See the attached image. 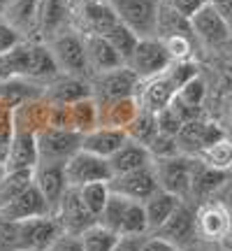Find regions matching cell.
Instances as JSON below:
<instances>
[{
  "mask_svg": "<svg viewBox=\"0 0 232 251\" xmlns=\"http://www.w3.org/2000/svg\"><path fill=\"white\" fill-rule=\"evenodd\" d=\"M98 224L102 228L112 230L118 237H130V235H144L149 230V221H146V209L144 202L130 200L125 196L112 193L109 196L107 207L102 209Z\"/></svg>",
  "mask_w": 232,
  "mask_h": 251,
  "instance_id": "obj_1",
  "label": "cell"
},
{
  "mask_svg": "<svg viewBox=\"0 0 232 251\" xmlns=\"http://www.w3.org/2000/svg\"><path fill=\"white\" fill-rule=\"evenodd\" d=\"M114 7L121 24L133 28L139 37H153L158 33V12L162 0H107Z\"/></svg>",
  "mask_w": 232,
  "mask_h": 251,
  "instance_id": "obj_2",
  "label": "cell"
},
{
  "mask_svg": "<svg viewBox=\"0 0 232 251\" xmlns=\"http://www.w3.org/2000/svg\"><path fill=\"white\" fill-rule=\"evenodd\" d=\"M81 147H84V135L77 130L45 128L37 133L40 163H68L74 153L81 151Z\"/></svg>",
  "mask_w": 232,
  "mask_h": 251,
  "instance_id": "obj_3",
  "label": "cell"
},
{
  "mask_svg": "<svg viewBox=\"0 0 232 251\" xmlns=\"http://www.w3.org/2000/svg\"><path fill=\"white\" fill-rule=\"evenodd\" d=\"M65 177H68V186L81 188L91 181H112L114 170L109 165V158H102V156L81 149L65 163Z\"/></svg>",
  "mask_w": 232,
  "mask_h": 251,
  "instance_id": "obj_4",
  "label": "cell"
},
{
  "mask_svg": "<svg viewBox=\"0 0 232 251\" xmlns=\"http://www.w3.org/2000/svg\"><path fill=\"white\" fill-rule=\"evenodd\" d=\"M172 63L174 61H172L170 51H167V47L161 37L158 40L156 37H142L128 65L137 72L139 79H151V77L165 75Z\"/></svg>",
  "mask_w": 232,
  "mask_h": 251,
  "instance_id": "obj_5",
  "label": "cell"
},
{
  "mask_svg": "<svg viewBox=\"0 0 232 251\" xmlns=\"http://www.w3.org/2000/svg\"><path fill=\"white\" fill-rule=\"evenodd\" d=\"M63 235L56 214L19 221V251H46Z\"/></svg>",
  "mask_w": 232,
  "mask_h": 251,
  "instance_id": "obj_6",
  "label": "cell"
},
{
  "mask_svg": "<svg viewBox=\"0 0 232 251\" xmlns=\"http://www.w3.org/2000/svg\"><path fill=\"white\" fill-rule=\"evenodd\" d=\"M56 219L61 221L63 233L77 235V237H81L84 233H89L91 228L98 226V219L91 214V209L84 202L79 188H72V186L61 198V205L56 209Z\"/></svg>",
  "mask_w": 232,
  "mask_h": 251,
  "instance_id": "obj_7",
  "label": "cell"
},
{
  "mask_svg": "<svg viewBox=\"0 0 232 251\" xmlns=\"http://www.w3.org/2000/svg\"><path fill=\"white\" fill-rule=\"evenodd\" d=\"M161 188L170 191L174 196L184 198L193 188V168L195 161H190L186 156H172V158H158L153 163Z\"/></svg>",
  "mask_w": 232,
  "mask_h": 251,
  "instance_id": "obj_8",
  "label": "cell"
},
{
  "mask_svg": "<svg viewBox=\"0 0 232 251\" xmlns=\"http://www.w3.org/2000/svg\"><path fill=\"white\" fill-rule=\"evenodd\" d=\"M109 186H112V193L125 196V198H130V200H137V202H146L161 188V181H158L156 168H153V163H151V165L139 168V170L116 175L114 179L109 181Z\"/></svg>",
  "mask_w": 232,
  "mask_h": 251,
  "instance_id": "obj_9",
  "label": "cell"
},
{
  "mask_svg": "<svg viewBox=\"0 0 232 251\" xmlns=\"http://www.w3.org/2000/svg\"><path fill=\"white\" fill-rule=\"evenodd\" d=\"M190 26H193V35H197L205 45H225L230 42L232 28L228 19L216 9L214 2H207L205 7H200L190 17Z\"/></svg>",
  "mask_w": 232,
  "mask_h": 251,
  "instance_id": "obj_10",
  "label": "cell"
},
{
  "mask_svg": "<svg viewBox=\"0 0 232 251\" xmlns=\"http://www.w3.org/2000/svg\"><path fill=\"white\" fill-rule=\"evenodd\" d=\"M197 216V235L209 242H221L232 230V212L221 200L202 202L195 212Z\"/></svg>",
  "mask_w": 232,
  "mask_h": 251,
  "instance_id": "obj_11",
  "label": "cell"
},
{
  "mask_svg": "<svg viewBox=\"0 0 232 251\" xmlns=\"http://www.w3.org/2000/svg\"><path fill=\"white\" fill-rule=\"evenodd\" d=\"M51 51H54L56 61L65 72H70L74 77H81L91 70L89 54H86V42L74 33H61L54 37L51 42Z\"/></svg>",
  "mask_w": 232,
  "mask_h": 251,
  "instance_id": "obj_12",
  "label": "cell"
},
{
  "mask_svg": "<svg viewBox=\"0 0 232 251\" xmlns=\"http://www.w3.org/2000/svg\"><path fill=\"white\" fill-rule=\"evenodd\" d=\"M153 235H156V237H162V240H167V242H172V244H177L181 249H188L197 237L195 212H193L188 205L181 202V205L177 207V212H174V214H172Z\"/></svg>",
  "mask_w": 232,
  "mask_h": 251,
  "instance_id": "obj_13",
  "label": "cell"
},
{
  "mask_svg": "<svg viewBox=\"0 0 232 251\" xmlns=\"http://www.w3.org/2000/svg\"><path fill=\"white\" fill-rule=\"evenodd\" d=\"M46 214H54V212H51L45 193L40 191L35 181L21 196H17L9 205L0 209V216L7 219V221H26V219H35V216H46Z\"/></svg>",
  "mask_w": 232,
  "mask_h": 251,
  "instance_id": "obj_14",
  "label": "cell"
},
{
  "mask_svg": "<svg viewBox=\"0 0 232 251\" xmlns=\"http://www.w3.org/2000/svg\"><path fill=\"white\" fill-rule=\"evenodd\" d=\"M139 77L130 65H121L116 70L100 72L95 89L102 93V100H116V98H130L139 89Z\"/></svg>",
  "mask_w": 232,
  "mask_h": 251,
  "instance_id": "obj_15",
  "label": "cell"
},
{
  "mask_svg": "<svg viewBox=\"0 0 232 251\" xmlns=\"http://www.w3.org/2000/svg\"><path fill=\"white\" fill-rule=\"evenodd\" d=\"M35 184L45 193L46 202L56 214L61 205V198L68 191V177H65V163H40L35 168Z\"/></svg>",
  "mask_w": 232,
  "mask_h": 251,
  "instance_id": "obj_16",
  "label": "cell"
},
{
  "mask_svg": "<svg viewBox=\"0 0 232 251\" xmlns=\"http://www.w3.org/2000/svg\"><path fill=\"white\" fill-rule=\"evenodd\" d=\"M37 165H40L37 135L28 133V130H14L5 170H35Z\"/></svg>",
  "mask_w": 232,
  "mask_h": 251,
  "instance_id": "obj_17",
  "label": "cell"
},
{
  "mask_svg": "<svg viewBox=\"0 0 232 251\" xmlns=\"http://www.w3.org/2000/svg\"><path fill=\"white\" fill-rule=\"evenodd\" d=\"M130 137L123 128H109V126H100L95 130L84 135V151H91L102 158H112Z\"/></svg>",
  "mask_w": 232,
  "mask_h": 251,
  "instance_id": "obj_18",
  "label": "cell"
},
{
  "mask_svg": "<svg viewBox=\"0 0 232 251\" xmlns=\"http://www.w3.org/2000/svg\"><path fill=\"white\" fill-rule=\"evenodd\" d=\"M142 112L139 100L130 96V98H116V100H102L100 102V126H109V128H128L133 124L137 114Z\"/></svg>",
  "mask_w": 232,
  "mask_h": 251,
  "instance_id": "obj_19",
  "label": "cell"
},
{
  "mask_svg": "<svg viewBox=\"0 0 232 251\" xmlns=\"http://www.w3.org/2000/svg\"><path fill=\"white\" fill-rule=\"evenodd\" d=\"M91 96H93V86L89 81H84L81 77H74V75H68V77L54 79V84L46 89L45 98L49 102H56V105H74V102L91 98Z\"/></svg>",
  "mask_w": 232,
  "mask_h": 251,
  "instance_id": "obj_20",
  "label": "cell"
},
{
  "mask_svg": "<svg viewBox=\"0 0 232 251\" xmlns=\"http://www.w3.org/2000/svg\"><path fill=\"white\" fill-rule=\"evenodd\" d=\"M49 109H51V102L46 98L28 100L14 107V130H28L37 135L40 130L49 128Z\"/></svg>",
  "mask_w": 232,
  "mask_h": 251,
  "instance_id": "obj_21",
  "label": "cell"
},
{
  "mask_svg": "<svg viewBox=\"0 0 232 251\" xmlns=\"http://www.w3.org/2000/svg\"><path fill=\"white\" fill-rule=\"evenodd\" d=\"M174 96H177V89H174V84L170 81V77L167 75H158V77L146 79V84H144V89H142V96L137 100H139L142 109L158 114L161 109L170 107Z\"/></svg>",
  "mask_w": 232,
  "mask_h": 251,
  "instance_id": "obj_22",
  "label": "cell"
},
{
  "mask_svg": "<svg viewBox=\"0 0 232 251\" xmlns=\"http://www.w3.org/2000/svg\"><path fill=\"white\" fill-rule=\"evenodd\" d=\"M81 19V26L86 28V35H107L109 30L118 24L114 7L109 5L107 0H98L93 5L77 9Z\"/></svg>",
  "mask_w": 232,
  "mask_h": 251,
  "instance_id": "obj_23",
  "label": "cell"
},
{
  "mask_svg": "<svg viewBox=\"0 0 232 251\" xmlns=\"http://www.w3.org/2000/svg\"><path fill=\"white\" fill-rule=\"evenodd\" d=\"M86 54H89V63L95 72H109L123 65L121 54L114 49V45L109 42L105 35H86Z\"/></svg>",
  "mask_w": 232,
  "mask_h": 251,
  "instance_id": "obj_24",
  "label": "cell"
},
{
  "mask_svg": "<svg viewBox=\"0 0 232 251\" xmlns=\"http://www.w3.org/2000/svg\"><path fill=\"white\" fill-rule=\"evenodd\" d=\"M151 158L153 156H151V151H149L146 144L128 140V142L109 158V165H112L114 177H116V175H125V172H133V170H139V168L151 165Z\"/></svg>",
  "mask_w": 232,
  "mask_h": 251,
  "instance_id": "obj_25",
  "label": "cell"
},
{
  "mask_svg": "<svg viewBox=\"0 0 232 251\" xmlns=\"http://www.w3.org/2000/svg\"><path fill=\"white\" fill-rule=\"evenodd\" d=\"M2 19L19 33H33L40 30V0H12Z\"/></svg>",
  "mask_w": 232,
  "mask_h": 251,
  "instance_id": "obj_26",
  "label": "cell"
},
{
  "mask_svg": "<svg viewBox=\"0 0 232 251\" xmlns=\"http://www.w3.org/2000/svg\"><path fill=\"white\" fill-rule=\"evenodd\" d=\"M181 205V198L165 191V188H158L146 202H144V209H146V221H149V230H158L167 219H170L177 207Z\"/></svg>",
  "mask_w": 232,
  "mask_h": 251,
  "instance_id": "obj_27",
  "label": "cell"
},
{
  "mask_svg": "<svg viewBox=\"0 0 232 251\" xmlns=\"http://www.w3.org/2000/svg\"><path fill=\"white\" fill-rule=\"evenodd\" d=\"M225 181H228V172L216 170L211 165H207L205 161H195L190 193L197 198H207V196H211L214 191H218L221 186H225Z\"/></svg>",
  "mask_w": 232,
  "mask_h": 251,
  "instance_id": "obj_28",
  "label": "cell"
},
{
  "mask_svg": "<svg viewBox=\"0 0 232 251\" xmlns=\"http://www.w3.org/2000/svg\"><path fill=\"white\" fill-rule=\"evenodd\" d=\"M61 70L51 49L45 45H30V61H28V75L30 79H54Z\"/></svg>",
  "mask_w": 232,
  "mask_h": 251,
  "instance_id": "obj_29",
  "label": "cell"
},
{
  "mask_svg": "<svg viewBox=\"0 0 232 251\" xmlns=\"http://www.w3.org/2000/svg\"><path fill=\"white\" fill-rule=\"evenodd\" d=\"M158 35H161V40L172 35H193L190 19L184 17L179 9H174L172 5H167L162 0L161 12H158Z\"/></svg>",
  "mask_w": 232,
  "mask_h": 251,
  "instance_id": "obj_30",
  "label": "cell"
},
{
  "mask_svg": "<svg viewBox=\"0 0 232 251\" xmlns=\"http://www.w3.org/2000/svg\"><path fill=\"white\" fill-rule=\"evenodd\" d=\"M68 19V0H40V33L56 35Z\"/></svg>",
  "mask_w": 232,
  "mask_h": 251,
  "instance_id": "obj_31",
  "label": "cell"
},
{
  "mask_svg": "<svg viewBox=\"0 0 232 251\" xmlns=\"http://www.w3.org/2000/svg\"><path fill=\"white\" fill-rule=\"evenodd\" d=\"M35 181V170H7L0 179V209Z\"/></svg>",
  "mask_w": 232,
  "mask_h": 251,
  "instance_id": "obj_32",
  "label": "cell"
},
{
  "mask_svg": "<svg viewBox=\"0 0 232 251\" xmlns=\"http://www.w3.org/2000/svg\"><path fill=\"white\" fill-rule=\"evenodd\" d=\"M70 107H72V121H74V130L77 133L86 135L91 130L100 128V102L93 96L74 102Z\"/></svg>",
  "mask_w": 232,
  "mask_h": 251,
  "instance_id": "obj_33",
  "label": "cell"
},
{
  "mask_svg": "<svg viewBox=\"0 0 232 251\" xmlns=\"http://www.w3.org/2000/svg\"><path fill=\"white\" fill-rule=\"evenodd\" d=\"M0 98H5L12 107H19L28 100L40 98V91H37V86L28 84L23 77H14V79L0 81Z\"/></svg>",
  "mask_w": 232,
  "mask_h": 251,
  "instance_id": "obj_34",
  "label": "cell"
},
{
  "mask_svg": "<svg viewBox=\"0 0 232 251\" xmlns=\"http://www.w3.org/2000/svg\"><path fill=\"white\" fill-rule=\"evenodd\" d=\"M105 37H107L109 42L114 45V49L118 51V54H121V58L125 61V65H128V61L133 58L135 49H137L139 40H142V37L137 35L133 28H128L125 24H121V21H118V24H116V26L112 28V30H109Z\"/></svg>",
  "mask_w": 232,
  "mask_h": 251,
  "instance_id": "obj_35",
  "label": "cell"
},
{
  "mask_svg": "<svg viewBox=\"0 0 232 251\" xmlns=\"http://www.w3.org/2000/svg\"><path fill=\"white\" fill-rule=\"evenodd\" d=\"M79 193H81V198H84L86 207L91 209V214L95 216V219H100L102 209H105L109 202L112 186H109V181H91V184L79 188Z\"/></svg>",
  "mask_w": 232,
  "mask_h": 251,
  "instance_id": "obj_36",
  "label": "cell"
},
{
  "mask_svg": "<svg viewBox=\"0 0 232 251\" xmlns=\"http://www.w3.org/2000/svg\"><path fill=\"white\" fill-rule=\"evenodd\" d=\"M125 133H128V137H130V140H135V142L146 144V147H149V142H151L153 137L158 135V121H156V114H153V112L142 109V112L137 114V119H135L128 128H125Z\"/></svg>",
  "mask_w": 232,
  "mask_h": 251,
  "instance_id": "obj_37",
  "label": "cell"
},
{
  "mask_svg": "<svg viewBox=\"0 0 232 251\" xmlns=\"http://www.w3.org/2000/svg\"><path fill=\"white\" fill-rule=\"evenodd\" d=\"M200 153H202V161H205L207 165H211L216 170L230 172V168H232V142L230 140L223 137L221 142L207 147V149H202Z\"/></svg>",
  "mask_w": 232,
  "mask_h": 251,
  "instance_id": "obj_38",
  "label": "cell"
},
{
  "mask_svg": "<svg viewBox=\"0 0 232 251\" xmlns=\"http://www.w3.org/2000/svg\"><path fill=\"white\" fill-rule=\"evenodd\" d=\"M14 137V107L5 98H0V163L5 165L9 144Z\"/></svg>",
  "mask_w": 232,
  "mask_h": 251,
  "instance_id": "obj_39",
  "label": "cell"
},
{
  "mask_svg": "<svg viewBox=\"0 0 232 251\" xmlns=\"http://www.w3.org/2000/svg\"><path fill=\"white\" fill-rule=\"evenodd\" d=\"M81 242H84V251H114L118 235H114L112 230L98 224L95 228H91L89 233L81 235Z\"/></svg>",
  "mask_w": 232,
  "mask_h": 251,
  "instance_id": "obj_40",
  "label": "cell"
},
{
  "mask_svg": "<svg viewBox=\"0 0 232 251\" xmlns=\"http://www.w3.org/2000/svg\"><path fill=\"white\" fill-rule=\"evenodd\" d=\"M205 128H207V121H202V119L184 124L181 133L177 135L179 147H188L190 151H202L205 149Z\"/></svg>",
  "mask_w": 232,
  "mask_h": 251,
  "instance_id": "obj_41",
  "label": "cell"
},
{
  "mask_svg": "<svg viewBox=\"0 0 232 251\" xmlns=\"http://www.w3.org/2000/svg\"><path fill=\"white\" fill-rule=\"evenodd\" d=\"M197 70H200V68H197L193 61H174L170 68H167V72H165V75L170 77V81L174 84V89L179 91V89H184L188 81L195 79Z\"/></svg>",
  "mask_w": 232,
  "mask_h": 251,
  "instance_id": "obj_42",
  "label": "cell"
},
{
  "mask_svg": "<svg viewBox=\"0 0 232 251\" xmlns=\"http://www.w3.org/2000/svg\"><path fill=\"white\" fill-rule=\"evenodd\" d=\"M179 140L172 137V135H165V133H158L149 142V151L151 156L158 161V158H172V156H179Z\"/></svg>",
  "mask_w": 232,
  "mask_h": 251,
  "instance_id": "obj_43",
  "label": "cell"
},
{
  "mask_svg": "<svg viewBox=\"0 0 232 251\" xmlns=\"http://www.w3.org/2000/svg\"><path fill=\"white\" fill-rule=\"evenodd\" d=\"M156 121H158V133L172 135V137H177V135L181 133V128H184V121H181V117H179V114L172 107L161 109V112L156 114Z\"/></svg>",
  "mask_w": 232,
  "mask_h": 251,
  "instance_id": "obj_44",
  "label": "cell"
},
{
  "mask_svg": "<svg viewBox=\"0 0 232 251\" xmlns=\"http://www.w3.org/2000/svg\"><path fill=\"white\" fill-rule=\"evenodd\" d=\"M190 37L193 35H172V37H165V40H162L172 56V61H188V56L193 51Z\"/></svg>",
  "mask_w": 232,
  "mask_h": 251,
  "instance_id": "obj_45",
  "label": "cell"
},
{
  "mask_svg": "<svg viewBox=\"0 0 232 251\" xmlns=\"http://www.w3.org/2000/svg\"><path fill=\"white\" fill-rule=\"evenodd\" d=\"M0 251H19V221L0 216Z\"/></svg>",
  "mask_w": 232,
  "mask_h": 251,
  "instance_id": "obj_46",
  "label": "cell"
},
{
  "mask_svg": "<svg viewBox=\"0 0 232 251\" xmlns=\"http://www.w3.org/2000/svg\"><path fill=\"white\" fill-rule=\"evenodd\" d=\"M205 93H207V86H205V81L200 79V77H195L193 81H188L184 89L177 91L179 98L184 100V102H188V105H193V107H200V105H202Z\"/></svg>",
  "mask_w": 232,
  "mask_h": 251,
  "instance_id": "obj_47",
  "label": "cell"
},
{
  "mask_svg": "<svg viewBox=\"0 0 232 251\" xmlns=\"http://www.w3.org/2000/svg\"><path fill=\"white\" fill-rule=\"evenodd\" d=\"M49 128L74 130V121H72V107L70 105H56V102H51V109H49Z\"/></svg>",
  "mask_w": 232,
  "mask_h": 251,
  "instance_id": "obj_48",
  "label": "cell"
},
{
  "mask_svg": "<svg viewBox=\"0 0 232 251\" xmlns=\"http://www.w3.org/2000/svg\"><path fill=\"white\" fill-rule=\"evenodd\" d=\"M23 42L21 40V33H19L14 26H9L5 19H0V54H5L9 49H14Z\"/></svg>",
  "mask_w": 232,
  "mask_h": 251,
  "instance_id": "obj_49",
  "label": "cell"
},
{
  "mask_svg": "<svg viewBox=\"0 0 232 251\" xmlns=\"http://www.w3.org/2000/svg\"><path fill=\"white\" fill-rule=\"evenodd\" d=\"M46 251H84V242H81V237H77V235L63 233Z\"/></svg>",
  "mask_w": 232,
  "mask_h": 251,
  "instance_id": "obj_50",
  "label": "cell"
},
{
  "mask_svg": "<svg viewBox=\"0 0 232 251\" xmlns=\"http://www.w3.org/2000/svg\"><path fill=\"white\" fill-rule=\"evenodd\" d=\"M170 107L177 112L179 117H181V121L184 124H188V121H195V119H200V107H193V105H188V102H184V100L179 98V96H174V100L170 102Z\"/></svg>",
  "mask_w": 232,
  "mask_h": 251,
  "instance_id": "obj_51",
  "label": "cell"
},
{
  "mask_svg": "<svg viewBox=\"0 0 232 251\" xmlns=\"http://www.w3.org/2000/svg\"><path fill=\"white\" fill-rule=\"evenodd\" d=\"M165 2H167V5H172L174 9H179L184 17L190 19L197 12V9L205 7L207 2H211V0H165Z\"/></svg>",
  "mask_w": 232,
  "mask_h": 251,
  "instance_id": "obj_52",
  "label": "cell"
},
{
  "mask_svg": "<svg viewBox=\"0 0 232 251\" xmlns=\"http://www.w3.org/2000/svg\"><path fill=\"white\" fill-rule=\"evenodd\" d=\"M142 251H186L181 249V247H177V244L167 242V240H162V237H149V240H144V247Z\"/></svg>",
  "mask_w": 232,
  "mask_h": 251,
  "instance_id": "obj_53",
  "label": "cell"
},
{
  "mask_svg": "<svg viewBox=\"0 0 232 251\" xmlns=\"http://www.w3.org/2000/svg\"><path fill=\"white\" fill-rule=\"evenodd\" d=\"M144 237L142 235H130V237H118L114 251H142Z\"/></svg>",
  "mask_w": 232,
  "mask_h": 251,
  "instance_id": "obj_54",
  "label": "cell"
},
{
  "mask_svg": "<svg viewBox=\"0 0 232 251\" xmlns=\"http://www.w3.org/2000/svg\"><path fill=\"white\" fill-rule=\"evenodd\" d=\"M211 2H214L216 9H218V12H221L225 19L232 17V0H211Z\"/></svg>",
  "mask_w": 232,
  "mask_h": 251,
  "instance_id": "obj_55",
  "label": "cell"
},
{
  "mask_svg": "<svg viewBox=\"0 0 232 251\" xmlns=\"http://www.w3.org/2000/svg\"><path fill=\"white\" fill-rule=\"evenodd\" d=\"M221 202H225V205H228V209L232 212V181L228 184V186H225V191H223V200H221Z\"/></svg>",
  "mask_w": 232,
  "mask_h": 251,
  "instance_id": "obj_56",
  "label": "cell"
},
{
  "mask_svg": "<svg viewBox=\"0 0 232 251\" xmlns=\"http://www.w3.org/2000/svg\"><path fill=\"white\" fill-rule=\"evenodd\" d=\"M72 7L74 9H81V7H86V5H93V2H98V0H68Z\"/></svg>",
  "mask_w": 232,
  "mask_h": 251,
  "instance_id": "obj_57",
  "label": "cell"
},
{
  "mask_svg": "<svg viewBox=\"0 0 232 251\" xmlns=\"http://www.w3.org/2000/svg\"><path fill=\"white\" fill-rule=\"evenodd\" d=\"M12 0H0V12H5V7H7Z\"/></svg>",
  "mask_w": 232,
  "mask_h": 251,
  "instance_id": "obj_58",
  "label": "cell"
},
{
  "mask_svg": "<svg viewBox=\"0 0 232 251\" xmlns=\"http://www.w3.org/2000/svg\"><path fill=\"white\" fill-rule=\"evenodd\" d=\"M5 172H7V170H5V165L0 163V179H2V175H5Z\"/></svg>",
  "mask_w": 232,
  "mask_h": 251,
  "instance_id": "obj_59",
  "label": "cell"
},
{
  "mask_svg": "<svg viewBox=\"0 0 232 251\" xmlns=\"http://www.w3.org/2000/svg\"><path fill=\"white\" fill-rule=\"evenodd\" d=\"M228 24H230V28H232V17H230V19H228Z\"/></svg>",
  "mask_w": 232,
  "mask_h": 251,
  "instance_id": "obj_60",
  "label": "cell"
}]
</instances>
